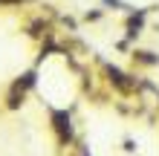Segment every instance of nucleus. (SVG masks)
<instances>
[{
	"instance_id": "1",
	"label": "nucleus",
	"mask_w": 159,
	"mask_h": 156,
	"mask_svg": "<svg viewBox=\"0 0 159 156\" xmlns=\"http://www.w3.org/2000/svg\"><path fill=\"white\" fill-rule=\"evenodd\" d=\"M52 124H55V130H58V139L61 142H70V136H72V127H70V116L67 113H52Z\"/></svg>"
},
{
	"instance_id": "2",
	"label": "nucleus",
	"mask_w": 159,
	"mask_h": 156,
	"mask_svg": "<svg viewBox=\"0 0 159 156\" xmlns=\"http://www.w3.org/2000/svg\"><path fill=\"white\" fill-rule=\"evenodd\" d=\"M0 3H17V0H0Z\"/></svg>"
}]
</instances>
